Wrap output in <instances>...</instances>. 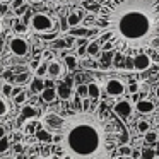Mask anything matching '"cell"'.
I'll use <instances>...</instances> for the list:
<instances>
[{
    "mask_svg": "<svg viewBox=\"0 0 159 159\" xmlns=\"http://www.w3.org/2000/svg\"><path fill=\"white\" fill-rule=\"evenodd\" d=\"M152 65V58L145 53H139V55L134 57V70H139V72H144L149 67Z\"/></svg>",
    "mask_w": 159,
    "mask_h": 159,
    "instance_id": "cell-8",
    "label": "cell"
},
{
    "mask_svg": "<svg viewBox=\"0 0 159 159\" xmlns=\"http://www.w3.org/2000/svg\"><path fill=\"white\" fill-rule=\"evenodd\" d=\"M72 34H77V36H86L87 34V29H72Z\"/></svg>",
    "mask_w": 159,
    "mask_h": 159,
    "instance_id": "cell-34",
    "label": "cell"
},
{
    "mask_svg": "<svg viewBox=\"0 0 159 159\" xmlns=\"http://www.w3.org/2000/svg\"><path fill=\"white\" fill-rule=\"evenodd\" d=\"M67 22H69L70 28H77V26L82 22V14H80V12H70V14L67 16Z\"/></svg>",
    "mask_w": 159,
    "mask_h": 159,
    "instance_id": "cell-16",
    "label": "cell"
},
{
    "mask_svg": "<svg viewBox=\"0 0 159 159\" xmlns=\"http://www.w3.org/2000/svg\"><path fill=\"white\" fill-rule=\"evenodd\" d=\"M87 89H89V99H98L101 96V87L98 82H89Z\"/></svg>",
    "mask_w": 159,
    "mask_h": 159,
    "instance_id": "cell-17",
    "label": "cell"
},
{
    "mask_svg": "<svg viewBox=\"0 0 159 159\" xmlns=\"http://www.w3.org/2000/svg\"><path fill=\"white\" fill-rule=\"evenodd\" d=\"M4 137H5V128L0 125V139H4Z\"/></svg>",
    "mask_w": 159,
    "mask_h": 159,
    "instance_id": "cell-40",
    "label": "cell"
},
{
    "mask_svg": "<svg viewBox=\"0 0 159 159\" xmlns=\"http://www.w3.org/2000/svg\"><path fill=\"white\" fill-rule=\"evenodd\" d=\"M157 140H159V135H157V132H154V130H149L147 134H144V142H145V144H156Z\"/></svg>",
    "mask_w": 159,
    "mask_h": 159,
    "instance_id": "cell-19",
    "label": "cell"
},
{
    "mask_svg": "<svg viewBox=\"0 0 159 159\" xmlns=\"http://www.w3.org/2000/svg\"><path fill=\"white\" fill-rule=\"evenodd\" d=\"M2 72H4V67H2V65H0V74H2Z\"/></svg>",
    "mask_w": 159,
    "mask_h": 159,
    "instance_id": "cell-47",
    "label": "cell"
},
{
    "mask_svg": "<svg viewBox=\"0 0 159 159\" xmlns=\"http://www.w3.org/2000/svg\"><path fill=\"white\" fill-rule=\"evenodd\" d=\"M65 65H67V69H75L77 67V57L75 55H67L65 57Z\"/></svg>",
    "mask_w": 159,
    "mask_h": 159,
    "instance_id": "cell-24",
    "label": "cell"
},
{
    "mask_svg": "<svg viewBox=\"0 0 159 159\" xmlns=\"http://www.w3.org/2000/svg\"><path fill=\"white\" fill-rule=\"evenodd\" d=\"M2 86H4V82H2V79H0V93H2Z\"/></svg>",
    "mask_w": 159,
    "mask_h": 159,
    "instance_id": "cell-46",
    "label": "cell"
},
{
    "mask_svg": "<svg viewBox=\"0 0 159 159\" xmlns=\"http://www.w3.org/2000/svg\"><path fill=\"white\" fill-rule=\"evenodd\" d=\"M9 113V104L5 103L4 98H0V116H5Z\"/></svg>",
    "mask_w": 159,
    "mask_h": 159,
    "instance_id": "cell-29",
    "label": "cell"
},
{
    "mask_svg": "<svg viewBox=\"0 0 159 159\" xmlns=\"http://www.w3.org/2000/svg\"><path fill=\"white\" fill-rule=\"evenodd\" d=\"M26 101H28V94H26L24 91H21V93L14 98V103L16 104H22V103H26Z\"/></svg>",
    "mask_w": 159,
    "mask_h": 159,
    "instance_id": "cell-28",
    "label": "cell"
},
{
    "mask_svg": "<svg viewBox=\"0 0 159 159\" xmlns=\"http://www.w3.org/2000/svg\"><path fill=\"white\" fill-rule=\"evenodd\" d=\"M57 98H58V94H57V87H45V91L41 93V99L45 101V103H53Z\"/></svg>",
    "mask_w": 159,
    "mask_h": 159,
    "instance_id": "cell-13",
    "label": "cell"
},
{
    "mask_svg": "<svg viewBox=\"0 0 159 159\" xmlns=\"http://www.w3.org/2000/svg\"><path fill=\"white\" fill-rule=\"evenodd\" d=\"M63 75V65L57 60H52L48 62V77L50 79H58V77Z\"/></svg>",
    "mask_w": 159,
    "mask_h": 159,
    "instance_id": "cell-9",
    "label": "cell"
},
{
    "mask_svg": "<svg viewBox=\"0 0 159 159\" xmlns=\"http://www.w3.org/2000/svg\"><path fill=\"white\" fill-rule=\"evenodd\" d=\"M132 157H134V159H140L142 157V151H134V152H132Z\"/></svg>",
    "mask_w": 159,
    "mask_h": 159,
    "instance_id": "cell-36",
    "label": "cell"
},
{
    "mask_svg": "<svg viewBox=\"0 0 159 159\" xmlns=\"http://www.w3.org/2000/svg\"><path fill=\"white\" fill-rule=\"evenodd\" d=\"M154 151H142V159H154Z\"/></svg>",
    "mask_w": 159,
    "mask_h": 159,
    "instance_id": "cell-32",
    "label": "cell"
},
{
    "mask_svg": "<svg viewBox=\"0 0 159 159\" xmlns=\"http://www.w3.org/2000/svg\"><path fill=\"white\" fill-rule=\"evenodd\" d=\"M62 159H74V157H72V156H70V154H65V156H63Z\"/></svg>",
    "mask_w": 159,
    "mask_h": 159,
    "instance_id": "cell-44",
    "label": "cell"
},
{
    "mask_svg": "<svg viewBox=\"0 0 159 159\" xmlns=\"http://www.w3.org/2000/svg\"><path fill=\"white\" fill-rule=\"evenodd\" d=\"M29 26L36 33H52L53 28H55V22H53V19L50 16L38 12V14H33L31 21H29Z\"/></svg>",
    "mask_w": 159,
    "mask_h": 159,
    "instance_id": "cell-3",
    "label": "cell"
},
{
    "mask_svg": "<svg viewBox=\"0 0 159 159\" xmlns=\"http://www.w3.org/2000/svg\"><path fill=\"white\" fill-rule=\"evenodd\" d=\"M16 31H17V33H26V26L17 24V26H16Z\"/></svg>",
    "mask_w": 159,
    "mask_h": 159,
    "instance_id": "cell-37",
    "label": "cell"
},
{
    "mask_svg": "<svg viewBox=\"0 0 159 159\" xmlns=\"http://www.w3.org/2000/svg\"><path fill=\"white\" fill-rule=\"evenodd\" d=\"M53 46H55V48H67V46H69V41H67V39H55V41H53Z\"/></svg>",
    "mask_w": 159,
    "mask_h": 159,
    "instance_id": "cell-30",
    "label": "cell"
},
{
    "mask_svg": "<svg viewBox=\"0 0 159 159\" xmlns=\"http://www.w3.org/2000/svg\"><path fill=\"white\" fill-rule=\"evenodd\" d=\"M125 69H134V58H128V60H125Z\"/></svg>",
    "mask_w": 159,
    "mask_h": 159,
    "instance_id": "cell-35",
    "label": "cell"
},
{
    "mask_svg": "<svg viewBox=\"0 0 159 159\" xmlns=\"http://www.w3.org/2000/svg\"><path fill=\"white\" fill-rule=\"evenodd\" d=\"M9 147H11V142H9L7 137L0 139V154H4V152L9 151Z\"/></svg>",
    "mask_w": 159,
    "mask_h": 159,
    "instance_id": "cell-27",
    "label": "cell"
},
{
    "mask_svg": "<svg viewBox=\"0 0 159 159\" xmlns=\"http://www.w3.org/2000/svg\"><path fill=\"white\" fill-rule=\"evenodd\" d=\"M9 48H11V53L16 57H26L29 53V43L26 38L22 36H14V38L9 41Z\"/></svg>",
    "mask_w": 159,
    "mask_h": 159,
    "instance_id": "cell-4",
    "label": "cell"
},
{
    "mask_svg": "<svg viewBox=\"0 0 159 159\" xmlns=\"http://www.w3.org/2000/svg\"><path fill=\"white\" fill-rule=\"evenodd\" d=\"M12 91H14L12 84L4 82V86H2V94H4V96H7V98H12Z\"/></svg>",
    "mask_w": 159,
    "mask_h": 159,
    "instance_id": "cell-26",
    "label": "cell"
},
{
    "mask_svg": "<svg viewBox=\"0 0 159 159\" xmlns=\"http://www.w3.org/2000/svg\"><path fill=\"white\" fill-rule=\"evenodd\" d=\"M152 46H159V38H154V39H152Z\"/></svg>",
    "mask_w": 159,
    "mask_h": 159,
    "instance_id": "cell-41",
    "label": "cell"
},
{
    "mask_svg": "<svg viewBox=\"0 0 159 159\" xmlns=\"http://www.w3.org/2000/svg\"><path fill=\"white\" fill-rule=\"evenodd\" d=\"M132 152H134L132 145H128V144H121V145H118V154L123 156V157H127V156H132Z\"/></svg>",
    "mask_w": 159,
    "mask_h": 159,
    "instance_id": "cell-21",
    "label": "cell"
},
{
    "mask_svg": "<svg viewBox=\"0 0 159 159\" xmlns=\"http://www.w3.org/2000/svg\"><path fill=\"white\" fill-rule=\"evenodd\" d=\"M31 4H38V2H41V0H29Z\"/></svg>",
    "mask_w": 159,
    "mask_h": 159,
    "instance_id": "cell-45",
    "label": "cell"
},
{
    "mask_svg": "<svg viewBox=\"0 0 159 159\" xmlns=\"http://www.w3.org/2000/svg\"><path fill=\"white\" fill-rule=\"evenodd\" d=\"M22 5H24V0H12V4H11V7L14 9V11H17V9H21Z\"/></svg>",
    "mask_w": 159,
    "mask_h": 159,
    "instance_id": "cell-31",
    "label": "cell"
},
{
    "mask_svg": "<svg viewBox=\"0 0 159 159\" xmlns=\"http://www.w3.org/2000/svg\"><path fill=\"white\" fill-rule=\"evenodd\" d=\"M125 91H127V86H125L120 79H110L106 82V93H108V96H113V98L123 96Z\"/></svg>",
    "mask_w": 159,
    "mask_h": 159,
    "instance_id": "cell-6",
    "label": "cell"
},
{
    "mask_svg": "<svg viewBox=\"0 0 159 159\" xmlns=\"http://www.w3.org/2000/svg\"><path fill=\"white\" fill-rule=\"evenodd\" d=\"M48 159H62V157H60V156H57V154H52Z\"/></svg>",
    "mask_w": 159,
    "mask_h": 159,
    "instance_id": "cell-42",
    "label": "cell"
},
{
    "mask_svg": "<svg viewBox=\"0 0 159 159\" xmlns=\"http://www.w3.org/2000/svg\"><path fill=\"white\" fill-rule=\"evenodd\" d=\"M127 91H128L130 94H137L139 91H140V84H139V82H135V80H132V82H128Z\"/></svg>",
    "mask_w": 159,
    "mask_h": 159,
    "instance_id": "cell-25",
    "label": "cell"
},
{
    "mask_svg": "<svg viewBox=\"0 0 159 159\" xmlns=\"http://www.w3.org/2000/svg\"><path fill=\"white\" fill-rule=\"evenodd\" d=\"M123 159H134V157H132V156H127V157H123Z\"/></svg>",
    "mask_w": 159,
    "mask_h": 159,
    "instance_id": "cell-48",
    "label": "cell"
},
{
    "mask_svg": "<svg viewBox=\"0 0 159 159\" xmlns=\"http://www.w3.org/2000/svg\"><path fill=\"white\" fill-rule=\"evenodd\" d=\"M62 145L74 159H98L108 149V130L96 113L84 108L63 121Z\"/></svg>",
    "mask_w": 159,
    "mask_h": 159,
    "instance_id": "cell-1",
    "label": "cell"
},
{
    "mask_svg": "<svg viewBox=\"0 0 159 159\" xmlns=\"http://www.w3.org/2000/svg\"><path fill=\"white\" fill-rule=\"evenodd\" d=\"M29 87H31V91L34 94H41L43 91H45V87H46V82H45V79H43V77H33L31 79V84H29Z\"/></svg>",
    "mask_w": 159,
    "mask_h": 159,
    "instance_id": "cell-12",
    "label": "cell"
},
{
    "mask_svg": "<svg viewBox=\"0 0 159 159\" xmlns=\"http://www.w3.org/2000/svg\"><path fill=\"white\" fill-rule=\"evenodd\" d=\"M36 139L41 142H52L53 140V132H50L48 128H39L36 130Z\"/></svg>",
    "mask_w": 159,
    "mask_h": 159,
    "instance_id": "cell-15",
    "label": "cell"
},
{
    "mask_svg": "<svg viewBox=\"0 0 159 159\" xmlns=\"http://www.w3.org/2000/svg\"><path fill=\"white\" fill-rule=\"evenodd\" d=\"M113 111H115L116 116L121 118V120H127V118L132 116V113H134V104L128 99H120L118 103H115Z\"/></svg>",
    "mask_w": 159,
    "mask_h": 159,
    "instance_id": "cell-5",
    "label": "cell"
},
{
    "mask_svg": "<svg viewBox=\"0 0 159 159\" xmlns=\"http://www.w3.org/2000/svg\"><path fill=\"white\" fill-rule=\"evenodd\" d=\"M21 91H22L21 87H14V91H12V98H16V96H17L19 93H21Z\"/></svg>",
    "mask_w": 159,
    "mask_h": 159,
    "instance_id": "cell-39",
    "label": "cell"
},
{
    "mask_svg": "<svg viewBox=\"0 0 159 159\" xmlns=\"http://www.w3.org/2000/svg\"><path fill=\"white\" fill-rule=\"evenodd\" d=\"M57 94H58V98L60 99H63V101H67V99H70L72 98V87H70V84L69 82H60L58 86H57Z\"/></svg>",
    "mask_w": 159,
    "mask_h": 159,
    "instance_id": "cell-11",
    "label": "cell"
},
{
    "mask_svg": "<svg viewBox=\"0 0 159 159\" xmlns=\"http://www.w3.org/2000/svg\"><path fill=\"white\" fill-rule=\"evenodd\" d=\"M34 75L36 77H45V75H48V63H39V67L34 70Z\"/></svg>",
    "mask_w": 159,
    "mask_h": 159,
    "instance_id": "cell-22",
    "label": "cell"
},
{
    "mask_svg": "<svg viewBox=\"0 0 159 159\" xmlns=\"http://www.w3.org/2000/svg\"><path fill=\"white\" fill-rule=\"evenodd\" d=\"M0 33H2V22H0Z\"/></svg>",
    "mask_w": 159,
    "mask_h": 159,
    "instance_id": "cell-49",
    "label": "cell"
},
{
    "mask_svg": "<svg viewBox=\"0 0 159 159\" xmlns=\"http://www.w3.org/2000/svg\"><path fill=\"white\" fill-rule=\"evenodd\" d=\"M28 79H29V75H28V74H21V75H17V77H16V84H22V82H26Z\"/></svg>",
    "mask_w": 159,
    "mask_h": 159,
    "instance_id": "cell-33",
    "label": "cell"
},
{
    "mask_svg": "<svg viewBox=\"0 0 159 159\" xmlns=\"http://www.w3.org/2000/svg\"><path fill=\"white\" fill-rule=\"evenodd\" d=\"M101 52V46L98 41H89V45H87V55L89 57H98Z\"/></svg>",
    "mask_w": 159,
    "mask_h": 159,
    "instance_id": "cell-18",
    "label": "cell"
},
{
    "mask_svg": "<svg viewBox=\"0 0 159 159\" xmlns=\"http://www.w3.org/2000/svg\"><path fill=\"white\" fill-rule=\"evenodd\" d=\"M156 98H157V101H159V86L156 87Z\"/></svg>",
    "mask_w": 159,
    "mask_h": 159,
    "instance_id": "cell-43",
    "label": "cell"
},
{
    "mask_svg": "<svg viewBox=\"0 0 159 159\" xmlns=\"http://www.w3.org/2000/svg\"><path fill=\"white\" fill-rule=\"evenodd\" d=\"M151 130V123L147 120H139L137 121V132L139 134H147Z\"/></svg>",
    "mask_w": 159,
    "mask_h": 159,
    "instance_id": "cell-20",
    "label": "cell"
},
{
    "mask_svg": "<svg viewBox=\"0 0 159 159\" xmlns=\"http://www.w3.org/2000/svg\"><path fill=\"white\" fill-rule=\"evenodd\" d=\"M34 116H38V110H36L34 106H31V104H26L24 108H22V111H21V120H29V118H34Z\"/></svg>",
    "mask_w": 159,
    "mask_h": 159,
    "instance_id": "cell-14",
    "label": "cell"
},
{
    "mask_svg": "<svg viewBox=\"0 0 159 159\" xmlns=\"http://www.w3.org/2000/svg\"><path fill=\"white\" fill-rule=\"evenodd\" d=\"M151 12L147 7L139 4H128L118 12L116 31L120 36L128 41H137L149 34L151 31Z\"/></svg>",
    "mask_w": 159,
    "mask_h": 159,
    "instance_id": "cell-2",
    "label": "cell"
},
{
    "mask_svg": "<svg viewBox=\"0 0 159 159\" xmlns=\"http://www.w3.org/2000/svg\"><path fill=\"white\" fill-rule=\"evenodd\" d=\"M111 48H113V45H111L110 41H108V43H104V45H103V50H104V52H108V50H111Z\"/></svg>",
    "mask_w": 159,
    "mask_h": 159,
    "instance_id": "cell-38",
    "label": "cell"
},
{
    "mask_svg": "<svg viewBox=\"0 0 159 159\" xmlns=\"http://www.w3.org/2000/svg\"><path fill=\"white\" fill-rule=\"evenodd\" d=\"M135 108H137V111L139 113H142V115H149V113H152L154 111V103L152 101H149V99H139L137 103H135Z\"/></svg>",
    "mask_w": 159,
    "mask_h": 159,
    "instance_id": "cell-10",
    "label": "cell"
},
{
    "mask_svg": "<svg viewBox=\"0 0 159 159\" xmlns=\"http://www.w3.org/2000/svg\"><path fill=\"white\" fill-rule=\"evenodd\" d=\"M63 121H65V118L58 116V115H55V113H50L45 116L43 123L46 125V128H48L50 132H60L63 127Z\"/></svg>",
    "mask_w": 159,
    "mask_h": 159,
    "instance_id": "cell-7",
    "label": "cell"
},
{
    "mask_svg": "<svg viewBox=\"0 0 159 159\" xmlns=\"http://www.w3.org/2000/svg\"><path fill=\"white\" fill-rule=\"evenodd\" d=\"M77 96L82 98V99L89 98V89H87V84H79V86H77Z\"/></svg>",
    "mask_w": 159,
    "mask_h": 159,
    "instance_id": "cell-23",
    "label": "cell"
}]
</instances>
